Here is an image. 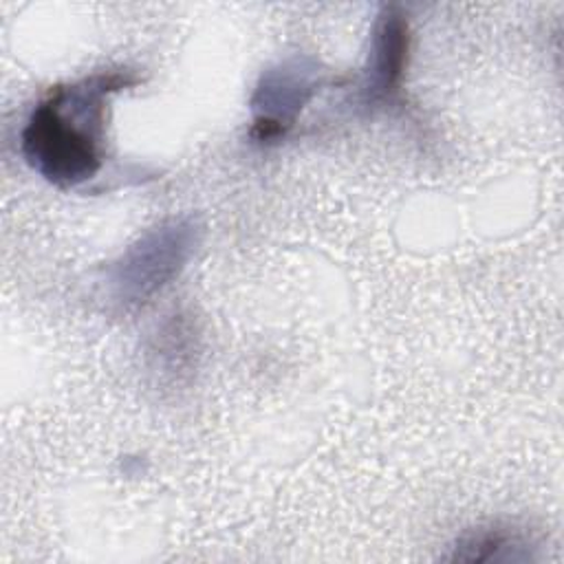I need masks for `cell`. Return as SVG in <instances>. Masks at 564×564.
Masks as SVG:
<instances>
[{"mask_svg": "<svg viewBox=\"0 0 564 564\" xmlns=\"http://www.w3.org/2000/svg\"><path fill=\"white\" fill-rule=\"evenodd\" d=\"M137 82L130 70H104L51 88L20 132L26 163L66 189L95 178L104 165L108 99Z\"/></svg>", "mask_w": 564, "mask_h": 564, "instance_id": "6da1fadb", "label": "cell"}, {"mask_svg": "<svg viewBox=\"0 0 564 564\" xmlns=\"http://www.w3.org/2000/svg\"><path fill=\"white\" fill-rule=\"evenodd\" d=\"M410 53L408 20L394 7H386L372 26L370 51L357 86V101L368 108L390 104L403 82Z\"/></svg>", "mask_w": 564, "mask_h": 564, "instance_id": "277c9868", "label": "cell"}, {"mask_svg": "<svg viewBox=\"0 0 564 564\" xmlns=\"http://www.w3.org/2000/svg\"><path fill=\"white\" fill-rule=\"evenodd\" d=\"M200 236L203 227L194 216H172L148 229L106 269L110 297L121 306L145 304L181 275Z\"/></svg>", "mask_w": 564, "mask_h": 564, "instance_id": "7a4b0ae2", "label": "cell"}, {"mask_svg": "<svg viewBox=\"0 0 564 564\" xmlns=\"http://www.w3.org/2000/svg\"><path fill=\"white\" fill-rule=\"evenodd\" d=\"M527 546L524 540L505 527L476 529L465 533L454 546V560L463 562H498V560H518L516 549Z\"/></svg>", "mask_w": 564, "mask_h": 564, "instance_id": "5b68a950", "label": "cell"}, {"mask_svg": "<svg viewBox=\"0 0 564 564\" xmlns=\"http://www.w3.org/2000/svg\"><path fill=\"white\" fill-rule=\"evenodd\" d=\"M324 84V70L306 57H291L267 68L249 101L253 110L251 137L258 143L282 139Z\"/></svg>", "mask_w": 564, "mask_h": 564, "instance_id": "3957f363", "label": "cell"}]
</instances>
